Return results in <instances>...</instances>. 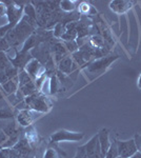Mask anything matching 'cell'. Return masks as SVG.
<instances>
[{
	"instance_id": "obj_1",
	"label": "cell",
	"mask_w": 141,
	"mask_h": 158,
	"mask_svg": "<svg viewBox=\"0 0 141 158\" xmlns=\"http://www.w3.org/2000/svg\"><path fill=\"white\" fill-rule=\"evenodd\" d=\"M118 58H119V56L117 55H110L106 56V57H101L99 59L93 61L92 63H89L85 69V72L89 76H92V79H94L102 75L109 69L110 65Z\"/></svg>"
},
{
	"instance_id": "obj_2",
	"label": "cell",
	"mask_w": 141,
	"mask_h": 158,
	"mask_svg": "<svg viewBox=\"0 0 141 158\" xmlns=\"http://www.w3.org/2000/svg\"><path fill=\"white\" fill-rule=\"evenodd\" d=\"M24 102L27 104V109L33 110L35 112H40V113H47L51 108L48 98L43 94L37 93V92L33 95L25 97Z\"/></svg>"
},
{
	"instance_id": "obj_3",
	"label": "cell",
	"mask_w": 141,
	"mask_h": 158,
	"mask_svg": "<svg viewBox=\"0 0 141 158\" xmlns=\"http://www.w3.org/2000/svg\"><path fill=\"white\" fill-rule=\"evenodd\" d=\"M84 137V133H78V132H71L68 130H59L55 132L51 136L52 142H64V141H79Z\"/></svg>"
},
{
	"instance_id": "obj_4",
	"label": "cell",
	"mask_w": 141,
	"mask_h": 158,
	"mask_svg": "<svg viewBox=\"0 0 141 158\" xmlns=\"http://www.w3.org/2000/svg\"><path fill=\"white\" fill-rule=\"evenodd\" d=\"M23 70L30 75V77L36 81L37 79L45 75V68L41 65L39 60H37L36 58H32L29 62L25 64Z\"/></svg>"
},
{
	"instance_id": "obj_5",
	"label": "cell",
	"mask_w": 141,
	"mask_h": 158,
	"mask_svg": "<svg viewBox=\"0 0 141 158\" xmlns=\"http://www.w3.org/2000/svg\"><path fill=\"white\" fill-rule=\"evenodd\" d=\"M117 147H118V153L121 158H130L133 157L136 153L138 152L137 146L134 139L126 140V141H119L116 140Z\"/></svg>"
},
{
	"instance_id": "obj_6",
	"label": "cell",
	"mask_w": 141,
	"mask_h": 158,
	"mask_svg": "<svg viewBox=\"0 0 141 158\" xmlns=\"http://www.w3.org/2000/svg\"><path fill=\"white\" fill-rule=\"evenodd\" d=\"M136 3L135 1H120V0H115V1L110 2V9L112 10L115 14L121 15L124 14L125 12H127L131 7H133V6Z\"/></svg>"
},
{
	"instance_id": "obj_7",
	"label": "cell",
	"mask_w": 141,
	"mask_h": 158,
	"mask_svg": "<svg viewBox=\"0 0 141 158\" xmlns=\"http://www.w3.org/2000/svg\"><path fill=\"white\" fill-rule=\"evenodd\" d=\"M17 120L20 126L30 127L35 120V115L30 109H22L17 115Z\"/></svg>"
},
{
	"instance_id": "obj_8",
	"label": "cell",
	"mask_w": 141,
	"mask_h": 158,
	"mask_svg": "<svg viewBox=\"0 0 141 158\" xmlns=\"http://www.w3.org/2000/svg\"><path fill=\"white\" fill-rule=\"evenodd\" d=\"M83 148L89 158H92L95 154H97V153H99V152L101 153V151H100L98 135H95L94 137H92L85 144H83Z\"/></svg>"
},
{
	"instance_id": "obj_9",
	"label": "cell",
	"mask_w": 141,
	"mask_h": 158,
	"mask_svg": "<svg viewBox=\"0 0 141 158\" xmlns=\"http://www.w3.org/2000/svg\"><path fill=\"white\" fill-rule=\"evenodd\" d=\"M109 130L107 129H102L98 134V140L100 144V151L103 157H106V154L109 150L110 146H111V141H110L109 137Z\"/></svg>"
},
{
	"instance_id": "obj_10",
	"label": "cell",
	"mask_w": 141,
	"mask_h": 158,
	"mask_svg": "<svg viewBox=\"0 0 141 158\" xmlns=\"http://www.w3.org/2000/svg\"><path fill=\"white\" fill-rule=\"evenodd\" d=\"M58 70L60 73L66 74V75H68V74H71L72 72H73V71L75 70V65L73 64V60H72V58L68 57V56H65L62 60L59 61L58 62Z\"/></svg>"
},
{
	"instance_id": "obj_11",
	"label": "cell",
	"mask_w": 141,
	"mask_h": 158,
	"mask_svg": "<svg viewBox=\"0 0 141 158\" xmlns=\"http://www.w3.org/2000/svg\"><path fill=\"white\" fill-rule=\"evenodd\" d=\"M2 89L4 90V92L7 95H11V94H15L19 89V80H18V76L13 79H10L9 81H6L3 85H0Z\"/></svg>"
},
{
	"instance_id": "obj_12",
	"label": "cell",
	"mask_w": 141,
	"mask_h": 158,
	"mask_svg": "<svg viewBox=\"0 0 141 158\" xmlns=\"http://www.w3.org/2000/svg\"><path fill=\"white\" fill-rule=\"evenodd\" d=\"M0 158H18V154L14 148H0Z\"/></svg>"
},
{
	"instance_id": "obj_13",
	"label": "cell",
	"mask_w": 141,
	"mask_h": 158,
	"mask_svg": "<svg viewBox=\"0 0 141 158\" xmlns=\"http://www.w3.org/2000/svg\"><path fill=\"white\" fill-rule=\"evenodd\" d=\"M23 15L27 16L33 21L37 22V13H36V9L32 6V3H27L23 7Z\"/></svg>"
},
{
	"instance_id": "obj_14",
	"label": "cell",
	"mask_w": 141,
	"mask_h": 158,
	"mask_svg": "<svg viewBox=\"0 0 141 158\" xmlns=\"http://www.w3.org/2000/svg\"><path fill=\"white\" fill-rule=\"evenodd\" d=\"M117 157H119L117 142L113 141V142H111V146H110L109 150H107V152L106 154V157H104V158H117Z\"/></svg>"
},
{
	"instance_id": "obj_15",
	"label": "cell",
	"mask_w": 141,
	"mask_h": 158,
	"mask_svg": "<svg viewBox=\"0 0 141 158\" xmlns=\"http://www.w3.org/2000/svg\"><path fill=\"white\" fill-rule=\"evenodd\" d=\"M59 6L64 12H73L76 9L75 1H70V0H63L59 2Z\"/></svg>"
},
{
	"instance_id": "obj_16",
	"label": "cell",
	"mask_w": 141,
	"mask_h": 158,
	"mask_svg": "<svg viewBox=\"0 0 141 158\" xmlns=\"http://www.w3.org/2000/svg\"><path fill=\"white\" fill-rule=\"evenodd\" d=\"M93 9H94L93 6H91L88 2H81L78 7V13L82 15H86L89 13V10H93Z\"/></svg>"
},
{
	"instance_id": "obj_17",
	"label": "cell",
	"mask_w": 141,
	"mask_h": 158,
	"mask_svg": "<svg viewBox=\"0 0 141 158\" xmlns=\"http://www.w3.org/2000/svg\"><path fill=\"white\" fill-rule=\"evenodd\" d=\"M14 118V114L10 109H0V119H12Z\"/></svg>"
},
{
	"instance_id": "obj_18",
	"label": "cell",
	"mask_w": 141,
	"mask_h": 158,
	"mask_svg": "<svg viewBox=\"0 0 141 158\" xmlns=\"http://www.w3.org/2000/svg\"><path fill=\"white\" fill-rule=\"evenodd\" d=\"M57 91H58V79L56 76H52L50 82V93L53 95V94H56Z\"/></svg>"
},
{
	"instance_id": "obj_19",
	"label": "cell",
	"mask_w": 141,
	"mask_h": 158,
	"mask_svg": "<svg viewBox=\"0 0 141 158\" xmlns=\"http://www.w3.org/2000/svg\"><path fill=\"white\" fill-rule=\"evenodd\" d=\"M91 42L94 44L95 49H98V50L101 49V47L103 45V43H104V41L102 40V38L99 37V36H93V37H92Z\"/></svg>"
},
{
	"instance_id": "obj_20",
	"label": "cell",
	"mask_w": 141,
	"mask_h": 158,
	"mask_svg": "<svg viewBox=\"0 0 141 158\" xmlns=\"http://www.w3.org/2000/svg\"><path fill=\"white\" fill-rule=\"evenodd\" d=\"M74 158H89V157L88 156V154H86L83 146H81V147H78L77 153H76L75 156H74Z\"/></svg>"
},
{
	"instance_id": "obj_21",
	"label": "cell",
	"mask_w": 141,
	"mask_h": 158,
	"mask_svg": "<svg viewBox=\"0 0 141 158\" xmlns=\"http://www.w3.org/2000/svg\"><path fill=\"white\" fill-rule=\"evenodd\" d=\"M65 49H68L71 53H75L78 49V44L75 41H65Z\"/></svg>"
},
{
	"instance_id": "obj_22",
	"label": "cell",
	"mask_w": 141,
	"mask_h": 158,
	"mask_svg": "<svg viewBox=\"0 0 141 158\" xmlns=\"http://www.w3.org/2000/svg\"><path fill=\"white\" fill-rule=\"evenodd\" d=\"M43 158H58V154L57 152H56V150L54 149H48L47 152L44 153V155H43Z\"/></svg>"
},
{
	"instance_id": "obj_23",
	"label": "cell",
	"mask_w": 141,
	"mask_h": 158,
	"mask_svg": "<svg viewBox=\"0 0 141 158\" xmlns=\"http://www.w3.org/2000/svg\"><path fill=\"white\" fill-rule=\"evenodd\" d=\"M7 14V6H6V1H0V17H3V16H6Z\"/></svg>"
},
{
	"instance_id": "obj_24",
	"label": "cell",
	"mask_w": 141,
	"mask_h": 158,
	"mask_svg": "<svg viewBox=\"0 0 141 158\" xmlns=\"http://www.w3.org/2000/svg\"><path fill=\"white\" fill-rule=\"evenodd\" d=\"M7 139H9V136L6 134V132H4L3 130H0V144H2L0 148H2L4 144H6Z\"/></svg>"
},
{
	"instance_id": "obj_25",
	"label": "cell",
	"mask_w": 141,
	"mask_h": 158,
	"mask_svg": "<svg viewBox=\"0 0 141 158\" xmlns=\"http://www.w3.org/2000/svg\"><path fill=\"white\" fill-rule=\"evenodd\" d=\"M137 86H138V89H139V90H141V74H140L139 77H138V79H137Z\"/></svg>"
},
{
	"instance_id": "obj_26",
	"label": "cell",
	"mask_w": 141,
	"mask_h": 158,
	"mask_svg": "<svg viewBox=\"0 0 141 158\" xmlns=\"http://www.w3.org/2000/svg\"><path fill=\"white\" fill-rule=\"evenodd\" d=\"M135 157L136 158H141V153L140 152H137V153H136V155H135Z\"/></svg>"
},
{
	"instance_id": "obj_27",
	"label": "cell",
	"mask_w": 141,
	"mask_h": 158,
	"mask_svg": "<svg viewBox=\"0 0 141 158\" xmlns=\"http://www.w3.org/2000/svg\"><path fill=\"white\" fill-rule=\"evenodd\" d=\"M137 149L139 150V152L141 153V143H140V144H138V146H137Z\"/></svg>"
},
{
	"instance_id": "obj_28",
	"label": "cell",
	"mask_w": 141,
	"mask_h": 158,
	"mask_svg": "<svg viewBox=\"0 0 141 158\" xmlns=\"http://www.w3.org/2000/svg\"><path fill=\"white\" fill-rule=\"evenodd\" d=\"M2 98H3V93L0 91V99H2Z\"/></svg>"
},
{
	"instance_id": "obj_29",
	"label": "cell",
	"mask_w": 141,
	"mask_h": 158,
	"mask_svg": "<svg viewBox=\"0 0 141 158\" xmlns=\"http://www.w3.org/2000/svg\"><path fill=\"white\" fill-rule=\"evenodd\" d=\"M135 155H136V154H135ZM135 155H134V156H133V157H130V158H136V157H135Z\"/></svg>"
},
{
	"instance_id": "obj_30",
	"label": "cell",
	"mask_w": 141,
	"mask_h": 158,
	"mask_svg": "<svg viewBox=\"0 0 141 158\" xmlns=\"http://www.w3.org/2000/svg\"><path fill=\"white\" fill-rule=\"evenodd\" d=\"M117 158H121V157H120V156H119V157H117Z\"/></svg>"
}]
</instances>
